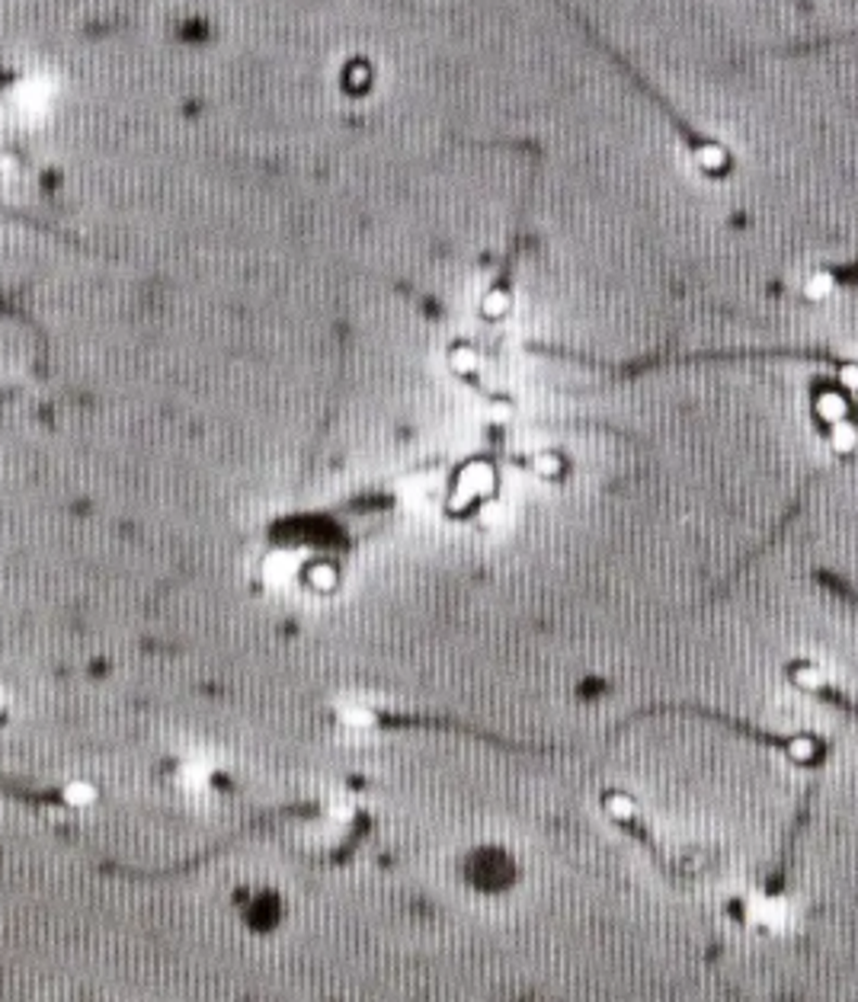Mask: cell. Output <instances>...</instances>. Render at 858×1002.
Returning a JSON list of instances; mask_svg holds the SVG:
<instances>
[{
    "label": "cell",
    "instance_id": "obj_1",
    "mask_svg": "<svg viewBox=\"0 0 858 1002\" xmlns=\"http://www.w3.org/2000/svg\"><path fill=\"white\" fill-rule=\"evenodd\" d=\"M827 275H833L836 282H846V285H853V282H858V260H856V264H846V267L827 269Z\"/></svg>",
    "mask_w": 858,
    "mask_h": 1002
}]
</instances>
